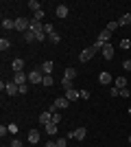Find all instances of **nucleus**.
<instances>
[{
  "label": "nucleus",
  "instance_id": "f257e3e1",
  "mask_svg": "<svg viewBox=\"0 0 131 147\" xmlns=\"http://www.w3.org/2000/svg\"><path fill=\"white\" fill-rule=\"evenodd\" d=\"M42 81H44L42 70H37V68H35V70H31V73H29V84H33V86H39Z\"/></svg>",
  "mask_w": 131,
  "mask_h": 147
},
{
  "label": "nucleus",
  "instance_id": "f03ea898",
  "mask_svg": "<svg viewBox=\"0 0 131 147\" xmlns=\"http://www.w3.org/2000/svg\"><path fill=\"white\" fill-rule=\"evenodd\" d=\"M15 29H18L20 33H26V31L31 29V20L29 18H18L15 20Z\"/></svg>",
  "mask_w": 131,
  "mask_h": 147
},
{
  "label": "nucleus",
  "instance_id": "7ed1b4c3",
  "mask_svg": "<svg viewBox=\"0 0 131 147\" xmlns=\"http://www.w3.org/2000/svg\"><path fill=\"white\" fill-rule=\"evenodd\" d=\"M11 81L15 84V86H24V84H29V75H24V73H13Z\"/></svg>",
  "mask_w": 131,
  "mask_h": 147
},
{
  "label": "nucleus",
  "instance_id": "20e7f679",
  "mask_svg": "<svg viewBox=\"0 0 131 147\" xmlns=\"http://www.w3.org/2000/svg\"><path fill=\"white\" fill-rule=\"evenodd\" d=\"M85 134H87V129L85 127H76V129H72L68 134V138H74V141H83L85 138Z\"/></svg>",
  "mask_w": 131,
  "mask_h": 147
},
{
  "label": "nucleus",
  "instance_id": "39448f33",
  "mask_svg": "<svg viewBox=\"0 0 131 147\" xmlns=\"http://www.w3.org/2000/svg\"><path fill=\"white\" fill-rule=\"evenodd\" d=\"M5 92L7 94H20V86H15V84L9 79V81H5Z\"/></svg>",
  "mask_w": 131,
  "mask_h": 147
},
{
  "label": "nucleus",
  "instance_id": "423d86ee",
  "mask_svg": "<svg viewBox=\"0 0 131 147\" xmlns=\"http://www.w3.org/2000/svg\"><path fill=\"white\" fill-rule=\"evenodd\" d=\"M94 55H96V51H94L92 46H90V49H83V51H81V55H79V59H81V61H90V59H92Z\"/></svg>",
  "mask_w": 131,
  "mask_h": 147
},
{
  "label": "nucleus",
  "instance_id": "0eeeda50",
  "mask_svg": "<svg viewBox=\"0 0 131 147\" xmlns=\"http://www.w3.org/2000/svg\"><path fill=\"white\" fill-rule=\"evenodd\" d=\"M63 97H66V99L70 101V103H72V101H76V99H81V92H79V90H74V88H70V90H66V92H63Z\"/></svg>",
  "mask_w": 131,
  "mask_h": 147
},
{
  "label": "nucleus",
  "instance_id": "6e6552de",
  "mask_svg": "<svg viewBox=\"0 0 131 147\" xmlns=\"http://www.w3.org/2000/svg\"><path fill=\"white\" fill-rule=\"evenodd\" d=\"M11 68H13V73H24V59L15 57V59L11 61Z\"/></svg>",
  "mask_w": 131,
  "mask_h": 147
},
{
  "label": "nucleus",
  "instance_id": "1a4fd4ad",
  "mask_svg": "<svg viewBox=\"0 0 131 147\" xmlns=\"http://www.w3.org/2000/svg\"><path fill=\"white\" fill-rule=\"evenodd\" d=\"M53 105H55L57 110H66V108L70 105V101H68L66 97H57V99H55V103H53Z\"/></svg>",
  "mask_w": 131,
  "mask_h": 147
},
{
  "label": "nucleus",
  "instance_id": "9d476101",
  "mask_svg": "<svg viewBox=\"0 0 131 147\" xmlns=\"http://www.w3.org/2000/svg\"><path fill=\"white\" fill-rule=\"evenodd\" d=\"M98 84H100V86H107V84H112V75L107 73V70H103V73L98 75Z\"/></svg>",
  "mask_w": 131,
  "mask_h": 147
},
{
  "label": "nucleus",
  "instance_id": "9b49d317",
  "mask_svg": "<svg viewBox=\"0 0 131 147\" xmlns=\"http://www.w3.org/2000/svg\"><path fill=\"white\" fill-rule=\"evenodd\" d=\"M26 138H29V143H31V145H37V143H39V129H31Z\"/></svg>",
  "mask_w": 131,
  "mask_h": 147
},
{
  "label": "nucleus",
  "instance_id": "f8f14e48",
  "mask_svg": "<svg viewBox=\"0 0 131 147\" xmlns=\"http://www.w3.org/2000/svg\"><path fill=\"white\" fill-rule=\"evenodd\" d=\"M68 13H70L68 5H57V18H68Z\"/></svg>",
  "mask_w": 131,
  "mask_h": 147
},
{
  "label": "nucleus",
  "instance_id": "ddd939ff",
  "mask_svg": "<svg viewBox=\"0 0 131 147\" xmlns=\"http://www.w3.org/2000/svg\"><path fill=\"white\" fill-rule=\"evenodd\" d=\"M100 53H103V57H105V59H112V57H114V46H112V44H105Z\"/></svg>",
  "mask_w": 131,
  "mask_h": 147
},
{
  "label": "nucleus",
  "instance_id": "4468645a",
  "mask_svg": "<svg viewBox=\"0 0 131 147\" xmlns=\"http://www.w3.org/2000/svg\"><path fill=\"white\" fill-rule=\"evenodd\" d=\"M98 40H100V42H103V44H109V42H112V33H109V31H100V33H98Z\"/></svg>",
  "mask_w": 131,
  "mask_h": 147
},
{
  "label": "nucleus",
  "instance_id": "2eb2a0df",
  "mask_svg": "<svg viewBox=\"0 0 131 147\" xmlns=\"http://www.w3.org/2000/svg\"><path fill=\"white\" fill-rule=\"evenodd\" d=\"M50 119H53V112H50V110H46V112H42V114H39V123H42V125L50 123Z\"/></svg>",
  "mask_w": 131,
  "mask_h": 147
},
{
  "label": "nucleus",
  "instance_id": "dca6fc26",
  "mask_svg": "<svg viewBox=\"0 0 131 147\" xmlns=\"http://www.w3.org/2000/svg\"><path fill=\"white\" fill-rule=\"evenodd\" d=\"M44 129H46V134H48V136H55L57 134V125H55V123H46Z\"/></svg>",
  "mask_w": 131,
  "mask_h": 147
},
{
  "label": "nucleus",
  "instance_id": "f3484780",
  "mask_svg": "<svg viewBox=\"0 0 131 147\" xmlns=\"http://www.w3.org/2000/svg\"><path fill=\"white\" fill-rule=\"evenodd\" d=\"M0 26H2L5 31H9V29H15V20H9V18H5Z\"/></svg>",
  "mask_w": 131,
  "mask_h": 147
},
{
  "label": "nucleus",
  "instance_id": "a211bd4d",
  "mask_svg": "<svg viewBox=\"0 0 131 147\" xmlns=\"http://www.w3.org/2000/svg\"><path fill=\"white\" fill-rule=\"evenodd\" d=\"M53 73V61H44L42 64V75H50Z\"/></svg>",
  "mask_w": 131,
  "mask_h": 147
},
{
  "label": "nucleus",
  "instance_id": "6ab92c4d",
  "mask_svg": "<svg viewBox=\"0 0 131 147\" xmlns=\"http://www.w3.org/2000/svg\"><path fill=\"white\" fill-rule=\"evenodd\" d=\"M114 86L118 88V90H122V88H127V77H118V79L114 81Z\"/></svg>",
  "mask_w": 131,
  "mask_h": 147
},
{
  "label": "nucleus",
  "instance_id": "aec40b11",
  "mask_svg": "<svg viewBox=\"0 0 131 147\" xmlns=\"http://www.w3.org/2000/svg\"><path fill=\"white\" fill-rule=\"evenodd\" d=\"M9 49H11V40H7V37H2V40H0V51L5 53V51H9Z\"/></svg>",
  "mask_w": 131,
  "mask_h": 147
},
{
  "label": "nucleus",
  "instance_id": "412c9836",
  "mask_svg": "<svg viewBox=\"0 0 131 147\" xmlns=\"http://www.w3.org/2000/svg\"><path fill=\"white\" fill-rule=\"evenodd\" d=\"M63 77H66V79H74V77H76V70L72 66H68V68H66V73H63Z\"/></svg>",
  "mask_w": 131,
  "mask_h": 147
},
{
  "label": "nucleus",
  "instance_id": "4be33fe9",
  "mask_svg": "<svg viewBox=\"0 0 131 147\" xmlns=\"http://www.w3.org/2000/svg\"><path fill=\"white\" fill-rule=\"evenodd\" d=\"M118 24H120V26H127V24H131V13H125V16H122V18L118 20Z\"/></svg>",
  "mask_w": 131,
  "mask_h": 147
},
{
  "label": "nucleus",
  "instance_id": "5701e85b",
  "mask_svg": "<svg viewBox=\"0 0 131 147\" xmlns=\"http://www.w3.org/2000/svg\"><path fill=\"white\" fill-rule=\"evenodd\" d=\"M53 84H55V79H53V77H50V75H44V81H42V86L50 88V86H53Z\"/></svg>",
  "mask_w": 131,
  "mask_h": 147
},
{
  "label": "nucleus",
  "instance_id": "b1692460",
  "mask_svg": "<svg viewBox=\"0 0 131 147\" xmlns=\"http://www.w3.org/2000/svg\"><path fill=\"white\" fill-rule=\"evenodd\" d=\"M61 88H63V92L70 90V88H72V79H66V77H63L61 79Z\"/></svg>",
  "mask_w": 131,
  "mask_h": 147
},
{
  "label": "nucleus",
  "instance_id": "393cba45",
  "mask_svg": "<svg viewBox=\"0 0 131 147\" xmlns=\"http://www.w3.org/2000/svg\"><path fill=\"white\" fill-rule=\"evenodd\" d=\"M44 16H46V13H44V9H39V11H35V13H33V18H31V20H37V22H42V20H44Z\"/></svg>",
  "mask_w": 131,
  "mask_h": 147
},
{
  "label": "nucleus",
  "instance_id": "a878e982",
  "mask_svg": "<svg viewBox=\"0 0 131 147\" xmlns=\"http://www.w3.org/2000/svg\"><path fill=\"white\" fill-rule=\"evenodd\" d=\"M39 7H42V5H39L37 0H29V9H33V13L39 11Z\"/></svg>",
  "mask_w": 131,
  "mask_h": 147
},
{
  "label": "nucleus",
  "instance_id": "bb28decb",
  "mask_svg": "<svg viewBox=\"0 0 131 147\" xmlns=\"http://www.w3.org/2000/svg\"><path fill=\"white\" fill-rule=\"evenodd\" d=\"M48 40H50V42H55V44H59V42H61V35L55 31V33H50V35H48Z\"/></svg>",
  "mask_w": 131,
  "mask_h": 147
},
{
  "label": "nucleus",
  "instance_id": "cd10ccee",
  "mask_svg": "<svg viewBox=\"0 0 131 147\" xmlns=\"http://www.w3.org/2000/svg\"><path fill=\"white\" fill-rule=\"evenodd\" d=\"M24 40H26V42H37V40H35V33H33V31H26V33H24Z\"/></svg>",
  "mask_w": 131,
  "mask_h": 147
},
{
  "label": "nucleus",
  "instance_id": "c85d7f7f",
  "mask_svg": "<svg viewBox=\"0 0 131 147\" xmlns=\"http://www.w3.org/2000/svg\"><path fill=\"white\" fill-rule=\"evenodd\" d=\"M103 46H105V44L100 42V40H96V42H94V44H92V49H94V51H96V53H98V51H103Z\"/></svg>",
  "mask_w": 131,
  "mask_h": 147
},
{
  "label": "nucleus",
  "instance_id": "c756f323",
  "mask_svg": "<svg viewBox=\"0 0 131 147\" xmlns=\"http://www.w3.org/2000/svg\"><path fill=\"white\" fill-rule=\"evenodd\" d=\"M50 123L59 125V123H61V114H59V112H55V114H53V119H50Z\"/></svg>",
  "mask_w": 131,
  "mask_h": 147
},
{
  "label": "nucleus",
  "instance_id": "7c9ffc66",
  "mask_svg": "<svg viewBox=\"0 0 131 147\" xmlns=\"http://www.w3.org/2000/svg\"><path fill=\"white\" fill-rule=\"evenodd\" d=\"M118 26H120V24H118V20H116V22H109V24H107V31H109V33H114Z\"/></svg>",
  "mask_w": 131,
  "mask_h": 147
},
{
  "label": "nucleus",
  "instance_id": "2f4dec72",
  "mask_svg": "<svg viewBox=\"0 0 131 147\" xmlns=\"http://www.w3.org/2000/svg\"><path fill=\"white\" fill-rule=\"evenodd\" d=\"M120 49H131V40H127V37H125V40H120Z\"/></svg>",
  "mask_w": 131,
  "mask_h": 147
},
{
  "label": "nucleus",
  "instance_id": "473e14b6",
  "mask_svg": "<svg viewBox=\"0 0 131 147\" xmlns=\"http://www.w3.org/2000/svg\"><path fill=\"white\" fill-rule=\"evenodd\" d=\"M7 127H9V134H18V125L15 123H9Z\"/></svg>",
  "mask_w": 131,
  "mask_h": 147
},
{
  "label": "nucleus",
  "instance_id": "72a5a7b5",
  "mask_svg": "<svg viewBox=\"0 0 131 147\" xmlns=\"http://www.w3.org/2000/svg\"><path fill=\"white\" fill-rule=\"evenodd\" d=\"M109 97H120V90H118L116 86H114V88H109Z\"/></svg>",
  "mask_w": 131,
  "mask_h": 147
},
{
  "label": "nucleus",
  "instance_id": "f704fd0d",
  "mask_svg": "<svg viewBox=\"0 0 131 147\" xmlns=\"http://www.w3.org/2000/svg\"><path fill=\"white\" fill-rule=\"evenodd\" d=\"M44 33H46V35H50V33H55L53 24H44Z\"/></svg>",
  "mask_w": 131,
  "mask_h": 147
},
{
  "label": "nucleus",
  "instance_id": "c9c22d12",
  "mask_svg": "<svg viewBox=\"0 0 131 147\" xmlns=\"http://www.w3.org/2000/svg\"><path fill=\"white\" fill-rule=\"evenodd\" d=\"M122 68H125L127 73H131V59H125V61H122Z\"/></svg>",
  "mask_w": 131,
  "mask_h": 147
},
{
  "label": "nucleus",
  "instance_id": "e433bc0d",
  "mask_svg": "<svg viewBox=\"0 0 131 147\" xmlns=\"http://www.w3.org/2000/svg\"><path fill=\"white\" fill-rule=\"evenodd\" d=\"M66 143H68V138H63V136L57 138V147H66Z\"/></svg>",
  "mask_w": 131,
  "mask_h": 147
},
{
  "label": "nucleus",
  "instance_id": "4c0bfd02",
  "mask_svg": "<svg viewBox=\"0 0 131 147\" xmlns=\"http://www.w3.org/2000/svg\"><path fill=\"white\" fill-rule=\"evenodd\" d=\"M79 92H81V99H90V97H92L90 90H79Z\"/></svg>",
  "mask_w": 131,
  "mask_h": 147
},
{
  "label": "nucleus",
  "instance_id": "58836bf2",
  "mask_svg": "<svg viewBox=\"0 0 131 147\" xmlns=\"http://www.w3.org/2000/svg\"><path fill=\"white\" fill-rule=\"evenodd\" d=\"M120 97H131V92H129V88H122V90H120Z\"/></svg>",
  "mask_w": 131,
  "mask_h": 147
},
{
  "label": "nucleus",
  "instance_id": "ea45409f",
  "mask_svg": "<svg viewBox=\"0 0 131 147\" xmlns=\"http://www.w3.org/2000/svg\"><path fill=\"white\" fill-rule=\"evenodd\" d=\"M29 92V84H24V86H20V94H26Z\"/></svg>",
  "mask_w": 131,
  "mask_h": 147
},
{
  "label": "nucleus",
  "instance_id": "a19ab883",
  "mask_svg": "<svg viewBox=\"0 0 131 147\" xmlns=\"http://www.w3.org/2000/svg\"><path fill=\"white\" fill-rule=\"evenodd\" d=\"M7 132H9V127H5V125H0V136H2V138H5V134Z\"/></svg>",
  "mask_w": 131,
  "mask_h": 147
},
{
  "label": "nucleus",
  "instance_id": "79ce46f5",
  "mask_svg": "<svg viewBox=\"0 0 131 147\" xmlns=\"http://www.w3.org/2000/svg\"><path fill=\"white\" fill-rule=\"evenodd\" d=\"M11 147H22V143H20L18 138H13V141H11Z\"/></svg>",
  "mask_w": 131,
  "mask_h": 147
},
{
  "label": "nucleus",
  "instance_id": "37998d69",
  "mask_svg": "<svg viewBox=\"0 0 131 147\" xmlns=\"http://www.w3.org/2000/svg\"><path fill=\"white\" fill-rule=\"evenodd\" d=\"M44 147H57V143H55V141H48V143H46Z\"/></svg>",
  "mask_w": 131,
  "mask_h": 147
},
{
  "label": "nucleus",
  "instance_id": "c03bdc74",
  "mask_svg": "<svg viewBox=\"0 0 131 147\" xmlns=\"http://www.w3.org/2000/svg\"><path fill=\"white\" fill-rule=\"evenodd\" d=\"M129 117H131V108H129Z\"/></svg>",
  "mask_w": 131,
  "mask_h": 147
},
{
  "label": "nucleus",
  "instance_id": "a18cd8bd",
  "mask_svg": "<svg viewBox=\"0 0 131 147\" xmlns=\"http://www.w3.org/2000/svg\"><path fill=\"white\" fill-rule=\"evenodd\" d=\"M129 143H131V136H129Z\"/></svg>",
  "mask_w": 131,
  "mask_h": 147
}]
</instances>
